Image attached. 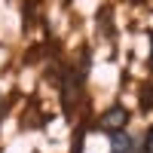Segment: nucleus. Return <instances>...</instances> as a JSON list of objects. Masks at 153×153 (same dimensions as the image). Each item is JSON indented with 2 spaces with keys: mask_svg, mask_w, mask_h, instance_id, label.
<instances>
[{
  "mask_svg": "<svg viewBox=\"0 0 153 153\" xmlns=\"http://www.w3.org/2000/svg\"><path fill=\"white\" fill-rule=\"evenodd\" d=\"M144 153H153V129L147 132V141H144Z\"/></svg>",
  "mask_w": 153,
  "mask_h": 153,
  "instance_id": "obj_3",
  "label": "nucleus"
},
{
  "mask_svg": "<svg viewBox=\"0 0 153 153\" xmlns=\"http://www.w3.org/2000/svg\"><path fill=\"white\" fill-rule=\"evenodd\" d=\"M110 144H113V153H132V147H135V141L126 135V129L113 132V135H110Z\"/></svg>",
  "mask_w": 153,
  "mask_h": 153,
  "instance_id": "obj_2",
  "label": "nucleus"
},
{
  "mask_svg": "<svg viewBox=\"0 0 153 153\" xmlns=\"http://www.w3.org/2000/svg\"><path fill=\"white\" fill-rule=\"evenodd\" d=\"M126 123H129V110H126L123 104H113V107H107V110L98 117V129L107 132V135H113V132L126 129Z\"/></svg>",
  "mask_w": 153,
  "mask_h": 153,
  "instance_id": "obj_1",
  "label": "nucleus"
},
{
  "mask_svg": "<svg viewBox=\"0 0 153 153\" xmlns=\"http://www.w3.org/2000/svg\"><path fill=\"white\" fill-rule=\"evenodd\" d=\"M150 68H153V34H150Z\"/></svg>",
  "mask_w": 153,
  "mask_h": 153,
  "instance_id": "obj_4",
  "label": "nucleus"
}]
</instances>
